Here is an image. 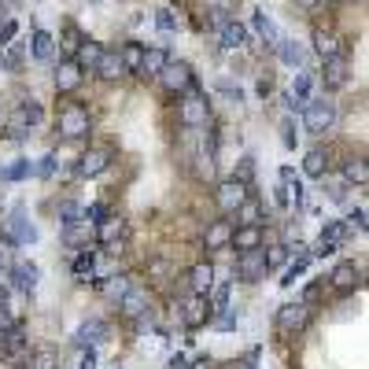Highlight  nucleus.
Listing matches in <instances>:
<instances>
[{
    "instance_id": "nucleus-1",
    "label": "nucleus",
    "mask_w": 369,
    "mask_h": 369,
    "mask_svg": "<svg viewBox=\"0 0 369 369\" xmlns=\"http://www.w3.org/2000/svg\"><path fill=\"white\" fill-rule=\"evenodd\" d=\"M45 122V111H41V103H34V100H22L15 111L8 115V122H4V140L11 144H19L34 133L37 126Z\"/></svg>"
},
{
    "instance_id": "nucleus-2",
    "label": "nucleus",
    "mask_w": 369,
    "mask_h": 369,
    "mask_svg": "<svg viewBox=\"0 0 369 369\" xmlns=\"http://www.w3.org/2000/svg\"><path fill=\"white\" fill-rule=\"evenodd\" d=\"M56 129H59V137L63 140H82V137H89V129H92V118H89V108L85 103H78V100H67L59 108V115H56Z\"/></svg>"
},
{
    "instance_id": "nucleus-3",
    "label": "nucleus",
    "mask_w": 369,
    "mask_h": 369,
    "mask_svg": "<svg viewBox=\"0 0 369 369\" xmlns=\"http://www.w3.org/2000/svg\"><path fill=\"white\" fill-rule=\"evenodd\" d=\"M303 126H307L310 137H325L328 129L336 126V103L328 100V96L310 100L307 108H303Z\"/></svg>"
},
{
    "instance_id": "nucleus-4",
    "label": "nucleus",
    "mask_w": 369,
    "mask_h": 369,
    "mask_svg": "<svg viewBox=\"0 0 369 369\" xmlns=\"http://www.w3.org/2000/svg\"><path fill=\"white\" fill-rule=\"evenodd\" d=\"M178 118H181L184 129L207 126L210 122V100L203 96L200 89H189V92H184V100H181V108H178Z\"/></svg>"
},
{
    "instance_id": "nucleus-5",
    "label": "nucleus",
    "mask_w": 369,
    "mask_h": 369,
    "mask_svg": "<svg viewBox=\"0 0 369 369\" xmlns=\"http://www.w3.org/2000/svg\"><path fill=\"white\" fill-rule=\"evenodd\" d=\"M159 85L166 92H174V96H181V92L196 89V74L184 59H166V67L159 71Z\"/></svg>"
},
{
    "instance_id": "nucleus-6",
    "label": "nucleus",
    "mask_w": 369,
    "mask_h": 369,
    "mask_svg": "<svg viewBox=\"0 0 369 369\" xmlns=\"http://www.w3.org/2000/svg\"><path fill=\"white\" fill-rule=\"evenodd\" d=\"M92 233H96V244H103L108 252H118V247H122L118 240L126 236V218L118 215V210H108V215L92 226Z\"/></svg>"
},
{
    "instance_id": "nucleus-7",
    "label": "nucleus",
    "mask_w": 369,
    "mask_h": 369,
    "mask_svg": "<svg viewBox=\"0 0 369 369\" xmlns=\"http://www.w3.org/2000/svg\"><path fill=\"white\" fill-rule=\"evenodd\" d=\"M307 325H310V307H303V303H284L277 310V333L292 336V333H303Z\"/></svg>"
},
{
    "instance_id": "nucleus-8",
    "label": "nucleus",
    "mask_w": 369,
    "mask_h": 369,
    "mask_svg": "<svg viewBox=\"0 0 369 369\" xmlns=\"http://www.w3.org/2000/svg\"><path fill=\"white\" fill-rule=\"evenodd\" d=\"M26 351H30V333H26L22 325L8 328V333H0V354H4L11 366H19V362L26 359Z\"/></svg>"
},
{
    "instance_id": "nucleus-9",
    "label": "nucleus",
    "mask_w": 369,
    "mask_h": 369,
    "mask_svg": "<svg viewBox=\"0 0 369 369\" xmlns=\"http://www.w3.org/2000/svg\"><path fill=\"white\" fill-rule=\"evenodd\" d=\"M347 236H351V226H347V222H340V218L325 222V226H321V236H318V247H314V255H318V259L333 255L336 247L347 240Z\"/></svg>"
},
{
    "instance_id": "nucleus-10",
    "label": "nucleus",
    "mask_w": 369,
    "mask_h": 369,
    "mask_svg": "<svg viewBox=\"0 0 369 369\" xmlns=\"http://www.w3.org/2000/svg\"><path fill=\"white\" fill-rule=\"evenodd\" d=\"M266 273H270V266H266L262 247H255V252H240V259H236V277H240V281L255 284V281H262Z\"/></svg>"
},
{
    "instance_id": "nucleus-11",
    "label": "nucleus",
    "mask_w": 369,
    "mask_h": 369,
    "mask_svg": "<svg viewBox=\"0 0 369 369\" xmlns=\"http://www.w3.org/2000/svg\"><path fill=\"white\" fill-rule=\"evenodd\" d=\"M71 270H74V281H82V284L100 281V277H108V273H103V266H100V255L92 252V247H85V252H74Z\"/></svg>"
},
{
    "instance_id": "nucleus-12",
    "label": "nucleus",
    "mask_w": 369,
    "mask_h": 369,
    "mask_svg": "<svg viewBox=\"0 0 369 369\" xmlns=\"http://www.w3.org/2000/svg\"><path fill=\"white\" fill-rule=\"evenodd\" d=\"M111 159H115V152L108 148V144H96V148H89L82 159H78V174L82 178H100L103 170L111 166Z\"/></svg>"
},
{
    "instance_id": "nucleus-13",
    "label": "nucleus",
    "mask_w": 369,
    "mask_h": 369,
    "mask_svg": "<svg viewBox=\"0 0 369 369\" xmlns=\"http://www.w3.org/2000/svg\"><path fill=\"white\" fill-rule=\"evenodd\" d=\"M244 200H247V181L244 178L233 174V178H226V181L218 184V207L226 210V215H233V210L240 207Z\"/></svg>"
},
{
    "instance_id": "nucleus-14",
    "label": "nucleus",
    "mask_w": 369,
    "mask_h": 369,
    "mask_svg": "<svg viewBox=\"0 0 369 369\" xmlns=\"http://www.w3.org/2000/svg\"><path fill=\"white\" fill-rule=\"evenodd\" d=\"M63 244H67L71 252H85L89 244H96V233H92V222H85V218L67 222V226H63Z\"/></svg>"
},
{
    "instance_id": "nucleus-15",
    "label": "nucleus",
    "mask_w": 369,
    "mask_h": 369,
    "mask_svg": "<svg viewBox=\"0 0 369 369\" xmlns=\"http://www.w3.org/2000/svg\"><path fill=\"white\" fill-rule=\"evenodd\" d=\"M148 303H152V299H148V292H144V288L129 284V292L118 299V314H122L126 321H140L144 314H148Z\"/></svg>"
},
{
    "instance_id": "nucleus-16",
    "label": "nucleus",
    "mask_w": 369,
    "mask_h": 369,
    "mask_svg": "<svg viewBox=\"0 0 369 369\" xmlns=\"http://www.w3.org/2000/svg\"><path fill=\"white\" fill-rule=\"evenodd\" d=\"M359 284H362V270L354 266V262H340V266L333 270V277H328V288H333L336 296H347Z\"/></svg>"
},
{
    "instance_id": "nucleus-17",
    "label": "nucleus",
    "mask_w": 369,
    "mask_h": 369,
    "mask_svg": "<svg viewBox=\"0 0 369 369\" xmlns=\"http://www.w3.org/2000/svg\"><path fill=\"white\" fill-rule=\"evenodd\" d=\"M215 314H210V303L207 296H192V299H184V307H181V321L189 325V328H203Z\"/></svg>"
},
{
    "instance_id": "nucleus-18",
    "label": "nucleus",
    "mask_w": 369,
    "mask_h": 369,
    "mask_svg": "<svg viewBox=\"0 0 369 369\" xmlns=\"http://www.w3.org/2000/svg\"><path fill=\"white\" fill-rule=\"evenodd\" d=\"M233 222L229 218H218V222H210V226L203 229V247L207 252H222V247H229V240H233Z\"/></svg>"
},
{
    "instance_id": "nucleus-19",
    "label": "nucleus",
    "mask_w": 369,
    "mask_h": 369,
    "mask_svg": "<svg viewBox=\"0 0 369 369\" xmlns=\"http://www.w3.org/2000/svg\"><path fill=\"white\" fill-rule=\"evenodd\" d=\"M85 82V71L78 67L74 59H59V67H56V89L59 92H78Z\"/></svg>"
},
{
    "instance_id": "nucleus-20",
    "label": "nucleus",
    "mask_w": 369,
    "mask_h": 369,
    "mask_svg": "<svg viewBox=\"0 0 369 369\" xmlns=\"http://www.w3.org/2000/svg\"><path fill=\"white\" fill-rule=\"evenodd\" d=\"M347 78H351V67H347V59H344V56L325 59V67H321V82H325V89H344V85H347Z\"/></svg>"
},
{
    "instance_id": "nucleus-21",
    "label": "nucleus",
    "mask_w": 369,
    "mask_h": 369,
    "mask_svg": "<svg viewBox=\"0 0 369 369\" xmlns=\"http://www.w3.org/2000/svg\"><path fill=\"white\" fill-rule=\"evenodd\" d=\"M310 85H314V78H310L307 71H299L296 82H292V92H288V111H303V108L314 100V96H310Z\"/></svg>"
},
{
    "instance_id": "nucleus-22",
    "label": "nucleus",
    "mask_w": 369,
    "mask_h": 369,
    "mask_svg": "<svg viewBox=\"0 0 369 369\" xmlns=\"http://www.w3.org/2000/svg\"><path fill=\"white\" fill-rule=\"evenodd\" d=\"M189 288H192V296H207L215 288V266L210 262H196L189 270Z\"/></svg>"
},
{
    "instance_id": "nucleus-23",
    "label": "nucleus",
    "mask_w": 369,
    "mask_h": 369,
    "mask_svg": "<svg viewBox=\"0 0 369 369\" xmlns=\"http://www.w3.org/2000/svg\"><path fill=\"white\" fill-rule=\"evenodd\" d=\"M11 284L19 288V292H34V284H37V277H41V270L34 266V262H11Z\"/></svg>"
},
{
    "instance_id": "nucleus-24",
    "label": "nucleus",
    "mask_w": 369,
    "mask_h": 369,
    "mask_svg": "<svg viewBox=\"0 0 369 369\" xmlns=\"http://www.w3.org/2000/svg\"><path fill=\"white\" fill-rule=\"evenodd\" d=\"M218 37H222V48H244L247 45V26L236 22V19H226L218 26Z\"/></svg>"
},
{
    "instance_id": "nucleus-25",
    "label": "nucleus",
    "mask_w": 369,
    "mask_h": 369,
    "mask_svg": "<svg viewBox=\"0 0 369 369\" xmlns=\"http://www.w3.org/2000/svg\"><path fill=\"white\" fill-rule=\"evenodd\" d=\"M229 244L236 252H255V247H262V226H236Z\"/></svg>"
},
{
    "instance_id": "nucleus-26",
    "label": "nucleus",
    "mask_w": 369,
    "mask_h": 369,
    "mask_svg": "<svg viewBox=\"0 0 369 369\" xmlns=\"http://www.w3.org/2000/svg\"><path fill=\"white\" fill-rule=\"evenodd\" d=\"M303 174L321 181V178L328 174V152H325V148H310L307 155H303Z\"/></svg>"
},
{
    "instance_id": "nucleus-27",
    "label": "nucleus",
    "mask_w": 369,
    "mask_h": 369,
    "mask_svg": "<svg viewBox=\"0 0 369 369\" xmlns=\"http://www.w3.org/2000/svg\"><path fill=\"white\" fill-rule=\"evenodd\" d=\"M314 52H318L321 59L344 56V48H340V37H336L333 30H314Z\"/></svg>"
},
{
    "instance_id": "nucleus-28",
    "label": "nucleus",
    "mask_w": 369,
    "mask_h": 369,
    "mask_svg": "<svg viewBox=\"0 0 369 369\" xmlns=\"http://www.w3.org/2000/svg\"><path fill=\"white\" fill-rule=\"evenodd\" d=\"M96 74L103 78V82H118V78H126V67H122V59H118V52L103 48V56L96 63Z\"/></svg>"
},
{
    "instance_id": "nucleus-29",
    "label": "nucleus",
    "mask_w": 369,
    "mask_h": 369,
    "mask_svg": "<svg viewBox=\"0 0 369 369\" xmlns=\"http://www.w3.org/2000/svg\"><path fill=\"white\" fill-rule=\"evenodd\" d=\"M166 52L163 48H144V56H140V71L137 74H144V78H159V71L166 67Z\"/></svg>"
},
{
    "instance_id": "nucleus-30",
    "label": "nucleus",
    "mask_w": 369,
    "mask_h": 369,
    "mask_svg": "<svg viewBox=\"0 0 369 369\" xmlns=\"http://www.w3.org/2000/svg\"><path fill=\"white\" fill-rule=\"evenodd\" d=\"M103 328H108V325H103V321H96V318H92V321H85L82 328H78L74 344H78V347H92V344H100V340L108 336Z\"/></svg>"
},
{
    "instance_id": "nucleus-31",
    "label": "nucleus",
    "mask_w": 369,
    "mask_h": 369,
    "mask_svg": "<svg viewBox=\"0 0 369 369\" xmlns=\"http://www.w3.org/2000/svg\"><path fill=\"white\" fill-rule=\"evenodd\" d=\"M100 292L103 296H108V299H122L126 292H129V277L126 273H108V277H103V281H100Z\"/></svg>"
},
{
    "instance_id": "nucleus-32",
    "label": "nucleus",
    "mask_w": 369,
    "mask_h": 369,
    "mask_svg": "<svg viewBox=\"0 0 369 369\" xmlns=\"http://www.w3.org/2000/svg\"><path fill=\"white\" fill-rule=\"evenodd\" d=\"M100 56H103V45H96V41H82L78 45V67L82 71H96V63H100Z\"/></svg>"
},
{
    "instance_id": "nucleus-33",
    "label": "nucleus",
    "mask_w": 369,
    "mask_h": 369,
    "mask_svg": "<svg viewBox=\"0 0 369 369\" xmlns=\"http://www.w3.org/2000/svg\"><path fill=\"white\" fill-rule=\"evenodd\" d=\"M26 366L22 369H56V351L52 347H37V351H26Z\"/></svg>"
},
{
    "instance_id": "nucleus-34",
    "label": "nucleus",
    "mask_w": 369,
    "mask_h": 369,
    "mask_svg": "<svg viewBox=\"0 0 369 369\" xmlns=\"http://www.w3.org/2000/svg\"><path fill=\"white\" fill-rule=\"evenodd\" d=\"M344 181H347V184H359V189L369 181V163L362 159V155H354V159H347V166H344Z\"/></svg>"
},
{
    "instance_id": "nucleus-35",
    "label": "nucleus",
    "mask_w": 369,
    "mask_h": 369,
    "mask_svg": "<svg viewBox=\"0 0 369 369\" xmlns=\"http://www.w3.org/2000/svg\"><path fill=\"white\" fill-rule=\"evenodd\" d=\"M140 56H144V45L140 41H126L122 48H118V59H122L126 74L129 71H140Z\"/></svg>"
},
{
    "instance_id": "nucleus-36",
    "label": "nucleus",
    "mask_w": 369,
    "mask_h": 369,
    "mask_svg": "<svg viewBox=\"0 0 369 369\" xmlns=\"http://www.w3.org/2000/svg\"><path fill=\"white\" fill-rule=\"evenodd\" d=\"M252 26H255V34H259L270 48L277 45V26H273V19L266 15V11H255V15H252Z\"/></svg>"
},
{
    "instance_id": "nucleus-37",
    "label": "nucleus",
    "mask_w": 369,
    "mask_h": 369,
    "mask_svg": "<svg viewBox=\"0 0 369 369\" xmlns=\"http://www.w3.org/2000/svg\"><path fill=\"white\" fill-rule=\"evenodd\" d=\"M30 56L34 59H48L52 56V34L48 30H34L30 34Z\"/></svg>"
},
{
    "instance_id": "nucleus-38",
    "label": "nucleus",
    "mask_w": 369,
    "mask_h": 369,
    "mask_svg": "<svg viewBox=\"0 0 369 369\" xmlns=\"http://www.w3.org/2000/svg\"><path fill=\"white\" fill-rule=\"evenodd\" d=\"M207 303H210V314H218V318H222V314L229 310V284H215L207 292Z\"/></svg>"
},
{
    "instance_id": "nucleus-39",
    "label": "nucleus",
    "mask_w": 369,
    "mask_h": 369,
    "mask_svg": "<svg viewBox=\"0 0 369 369\" xmlns=\"http://www.w3.org/2000/svg\"><path fill=\"white\" fill-rule=\"evenodd\" d=\"M233 215H240V226H262V203L255 200H244Z\"/></svg>"
},
{
    "instance_id": "nucleus-40",
    "label": "nucleus",
    "mask_w": 369,
    "mask_h": 369,
    "mask_svg": "<svg viewBox=\"0 0 369 369\" xmlns=\"http://www.w3.org/2000/svg\"><path fill=\"white\" fill-rule=\"evenodd\" d=\"M273 48H277V56H281L288 67H303V48L296 41H277Z\"/></svg>"
},
{
    "instance_id": "nucleus-41",
    "label": "nucleus",
    "mask_w": 369,
    "mask_h": 369,
    "mask_svg": "<svg viewBox=\"0 0 369 369\" xmlns=\"http://www.w3.org/2000/svg\"><path fill=\"white\" fill-rule=\"evenodd\" d=\"M310 259H314V255H307V252H303V255H299V259L292 262V266H288V273L281 277V284H284V288H292V284L299 281V277H303V273H307V266H310Z\"/></svg>"
},
{
    "instance_id": "nucleus-42",
    "label": "nucleus",
    "mask_w": 369,
    "mask_h": 369,
    "mask_svg": "<svg viewBox=\"0 0 369 369\" xmlns=\"http://www.w3.org/2000/svg\"><path fill=\"white\" fill-rule=\"evenodd\" d=\"M30 170H34V166H30V159H19V163H11L0 178H4V181H22L26 174H30Z\"/></svg>"
},
{
    "instance_id": "nucleus-43",
    "label": "nucleus",
    "mask_w": 369,
    "mask_h": 369,
    "mask_svg": "<svg viewBox=\"0 0 369 369\" xmlns=\"http://www.w3.org/2000/svg\"><path fill=\"white\" fill-rule=\"evenodd\" d=\"M155 26H159L163 34L178 30V19H174V11H170V8H155Z\"/></svg>"
},
{
    "instance_id": "nucleus-44",
    "label": "nucleus",
    "mask_w": 369,
    "mask_h": 369,
    "mask_svg": "<svg viewBox=\"0 0 369 369\" xmlns=\"http://www.w3.org/2000/svg\"><path fill=\"white\" fill-rule=\"evenodd\" d=\"M262 255H266V266L273 270V266H281V262L288 259V247H284V244H270V247H266V252H262Z\"/></svg>"
},
{
    "instance_id": "nucleus-45",
    "label": "nucleus",
    "mask_w": 369,
    "mask_h": 369,
    "mask_svg": "<svg viewBox=\"0 0 369 369\" xmlns=\"http://www.w3.org/2000/svg\"><path fill=\"white\" fill-rule=\"evenodd\" d=\"M325 192H328V200L344 203L347 200V181L344 178H340V181H325Z\"/></svg>"
},
{
    "instance_id": "nucleus-46",
    "label": "nucleus",
    "mask_w": 369,
    "mask_h": 369,
    "mask_svg": "<svg viewBox=\"0 0 369 369\" xmlns=\"http://www.w3.org/2000/svg\"><path fill=\"white\" fill-rule=\"evenodd\" d=\"M78 210H82V207H78L74 200H63V203H59V218H63V226H67V222H78V218H82Z\"/></svg>"
},
{
    "instance_id": "nucleus-47",
    "label": "nucleus",
    "mask_w": 369,
    "mask_h": 369,
    "mask_svg": "<svg viewBox=\"0 0 369 369\" xmlns=\"http://www.w3.org/2000/svg\"><path fill=\"white\" fill-rule=\"evenodd\" d=\"M74 369H96V351L82 347V351H78V366H74Z\"/></svg>"
},
{
    "instance_id": "nucleus-48",
    "label": "nucleus",
    "mask_w": 369,
    "mask_h": 369,
    "mask_svg": "<svg viewBox=\"0 0 369 369\" xmlns=\"http://www.w3.org/2000/svg\"><path fill=\"white\" fill-rule=\"evenodd\" d=\"M281 137H284V144H288V148H296L299 133H296V122H292V118H284V122H281Z\"/></svg>"
},
{
    "instance_id": "nucleus-49",
    "label": "nucleus",
    "mask_w": 369,
    "mask_h": 369,
    "mask_svg": "<svg viewBox=\"0 0 369 369\" xmlns=\"http://www.w3.org/2000/svg\"><path fill=\"white\" fill-rule=\"evenodd\" d=\"M103 215H108V203H103V200H96V203H92V207L85 210V215H82V218H85V222H92V226H96V222H100Z\"/></svg>"
},
{
    "instance_id": "nucleus-50",
    "label": "nucleus",
    "mask_w": 369,
    "mask_h": 369,
    "mask_svg": "<svg viewBox=\"0 0 369 369\" xmlns=\"http://www.w3.org/2000/svg\"><path fill=\"white\" fill-rule=\"evenodd\" d=\"M347 226H351V229H359V233H366V207H362V203H359V207H354V210H351Z\"/></svg>"
},
{
    "instance_id": "nucleus-51",
    "label": "nucleus",
    "mask_w": 369,
    "mask_h": 369,
    "mask_svg": "<svg viewBox=\"0 0 369 369\" xmlns=\"http://www.w3.org/2000/svg\"><path fill=\"white\" fill-rule=\"evenodd\" d=\"M19 34V22L15 19H4V26H0V45H11V37Z\"/></svg>"
},
{
    "instance_id": "nucleus-52",
    "label": "nucleus",
    "mask_w": 369,
    "mask_h": 369,
    "mask_svg": "<svg viewBox=\"0 0 369 369\" xmlns=\"http://www.w3.org/2000/svg\"><path fill=\"white\" fill-rule=\"evenodd\" d=\"M273 200H277V207H281V210H284V207H292V200H288V184H284V181L273 189Z\"/></svg>"
},
{
    "instance_id": "nucleus-53",
    "label": "nucleus",
    "mask_w": 369,
    "mask_h": 369,
    "mask_svg": "<svg viewBox=\"0 0 369 369\" xmlns=\"http://www.w3.org/2000/svg\"><path fill=\"white\" fill-rule=\"evenodd\" d=\"M19 321H15V314H11L8 307H0V333H8V328H15Z\"/></svg>"
},
{
    "instance_id": "nucleus-54",
    "label": "nucleus",
    "mask_w": 369,
    "mask_h": 369,
    "mask_svg": "<svg viewBox=\"0 0 369 369\" xmlns=\"http://www.w3.org/2000/svg\"><path fill=\"white\" fill-rule=\"evenodd\" d=\"M37 174H41V178H52V174H56V155H45L41 166H37Z\"/></svg>"
},
{
    "instance_id": "nucleus-55",
    "label": "nucleus",
    "mask_w": 369,
    "mask_h": 369,
    "mask_svg": "<svg viewBox=\"0 0 369 369\" xmlns=\"http://www.w3.org/2000/svg\"><path fill=\"white\" fill-rule=\"evenodd\" d=\"M218 89L226 92L229 100H240V96H244V92H240V85H229V82H218Z\"/></svg>"
},
{
    "instance_id": "nucleus-56",
    "label": "nucleus",
    "mask_w": 369,
    "mask_h": 369,
    "mask_svg": "<svg viewBox=\"0 0 369 369\" xmlns=\"http://www.w3.org/2000/svg\"><path fill=\"white\" fill-rule=\"evenodd\" d=\"M19 63H22V48L15 45V48L8 52V67H11V71H19Z\"/></svg>"
},
{
    "instance_id": "nucleus-57",
    "label": "nucleus",
    "mask_w": 369,
    "mask_h": 369,
    "mask_svg": "<svg viewBox=\"0 0 369 369\" xmlns=\"http://www.w3.org/2000/svg\"><path fill=\"white\" fill-rule=\"evenodd\" d=\"M281 181H284V184H296V181H299V174H296L292 166H281Z\"/></svg>"
},
{
    "instance_id": "nucleus-58",
    "label": "nucleus",
    "mask_w": 369,
    "mask_h": 369,
    "mask_svg": "<svg viewBox=\"0 0 369 369\" xmlns=\"http://www.w3.org/2000/svg\"><path fill=\"white\" fill-rule=\"evenodd\" d=\"M11 270V255H8V247L0 244V273H8Z\"/></svg>"
},
{
    "instance_id": "nucleus-59",
    "label": "nucleus",
    "mask_w": 369,
    "mask_h": 369,
    "mask_svg": "<svg viewBox=\"0 0 369 369\" xmlns=\"http://www.w3.org/2000/svg\"><path fill=\"white\" fill-rule=\"evenodd\" d=\"M166 369H189V359H184V354H174V359H170V366Z\"/></svg>"
},
{
    "instance_id": "nucleus-60",
    "label": "nucleus",
    "mask_w": 369,
    "mask_h": 369,
    "mask_svg": "<svg viewBox=\"0 0 369 369\" xmlns=\"http://www.w3.org/2000/svg\"><path fill=\"white\" fill-rule=\"evenodd\" d=\"M296 8H303V11H318L321 0H296Z\"/></svg>"
},
{
    "instance_id": "nucleus-61",
    "label": "nucleus",
    "mask_w": 369,
    "mask_h": 369,
    "mask_svg": "<svg viewBox=\"0 0 369 369\" xmlns=\"http://www.w3.org/2000/svg\"><path fill=\"white\" fill-rule=\"evenodd\" d=\"M189 369H210V359H196V362H189Z\"/></svg>"
},
{
    "instance_id": "nucleus-62",
    "label": "nucleus",
    "mask_w": 369,
    "mask_h": 369,
    "mask_svg": "<svg viewBox=\"0 0 369 369\" xmlns=\"http://www.w3.org/2000/svg\"><path fill=\"white\" fill-rule=\"evenodd\" d=\"M0 307H8V288H0Z\"/></svg>"
},
{
    "instance_id": "nucleus-63",
    "label": "nucleus",
    "mask_w": 369,
    "mask_h": 369,
    "mask_svg": "<svg viewBox=\"0 0 369 369\" xmlns=\"http://www.w3.org/2000/svg\"><path fill=\"white\" fill-rule=\"evenodd\" d=\"M233 369H255V366H252V362H236Z\"/></svg>"
},
{
    "instance_id": "nucleus-64",
    "label": "nucleus",
    "mask_w": 369,
    "mask_h": 369,
    "mask_svg": "<svg viewBox=\"0 0 369 369\" xmlns=\"http://www.w3.org/2000/svg\"><path fill=\"white\" fill-rule=\"evenodd\" d=\"M336 4H340V0H336Z\"/></svg>"
}]
</instances>
